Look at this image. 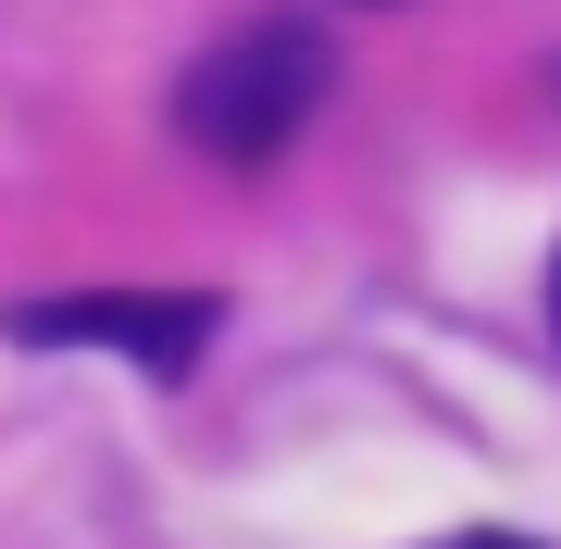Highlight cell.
<instances>
[{
	"instance_id": "cell-1",
	"label": "cell",
	"mask_w": 561,
	"mask_h": 549,
	"mask_svg": "<svg viewBox=\"0 0 561 549\" xmlns=\"http://www.w3.org/2000/svg\"><path fill=\"white\" fill-rule=\"evenodd\" d=\"M337 88V50H324L312 13H250L175 76V138L213 150V163H275L287 138L324 113Z\"/></svg>"
},
{
	"instance_id": "cell-2",
	"label": "cell",
	"mask_w": 561,
	"mask_h": 549,
	"mask_svg": "<svg viewBox=\"0 0 561 549\" xmlns=\"http://www.w3.org/2000/svg\"><path fill=\"white\" fill-rule=\"evenodd\" d=\"M0 325L25 350H113L138 375H187L213 350L225 300H201V287H62V300H13Z\"/></svg>"
},
{
	"instance_id": "cell-3",
	"label": "cell",
	"mask_w": 561,
	"mask_h": 549,
	"mask_svg": "<svg viewBox=\"0 0 561 549\" xmlns=\"http://www.w3.org/2000/svg\"><path fill=\"white\" fill-rule=\"evenodd\" d=\"M549 338H561V250H549Z\"/></svg>"
},
{
	"instance_id": "cell-4",
	"label": "cell",
	"mask_w": 561,
	"mask_h": 549,
	"mask_svg": "<svg viewBox=\"0 0 561 549\" xmlns=\"http://www.w3.org/2000/svg\"><path fill=\"white\" fill-rule=\"evenodd\" d=\"M375 13H387V0H375Z\"/></svg>"
}]
</instances>
